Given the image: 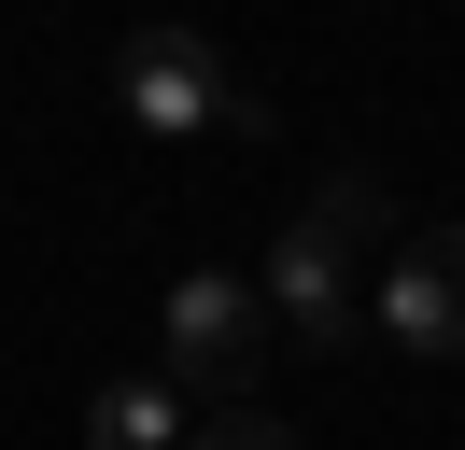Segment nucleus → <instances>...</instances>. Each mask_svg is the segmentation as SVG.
I'll return each mask as SVG.
<instances>
[{
    "instance_id": "1",
    "label": "nucleus",
    "mask_w": 465,
    "mask_h": 450,
    "mask_svg": "<svg viewBox=\"0 0 465 450\" xmlns=\"http://www.w3.org/2000/svg\"><path fill=\"white\" fill-rule=\"evenodd\" d=\"M395 225V197L367 183V169H339V183H311V211L282 225V253H268V324L296 338V352H352L367 338V240Z\"/></svg>"
},
{
    "instance_id": "2",
    "label": "nucleus",
    "mask_w": 465,
    "mask_h": 450,
    "mask_svg": "<svg viewBox=\"0 0 465 450\" xmlns=\"http://www.w3.org/2000/svg\"><path fill=\"white\" fill-rule=\"evenodd\" d=\"M114 99L142 141H268V99L226 71L212 28H127L114 43Z\"/></svg>"
},
{
    "instance_id": "3",
    "label": "nucleus",
    "mask_w": 465,
    "mask_h": 450,
    "mask_svg": "<svg viewBox=\"0 0 465 450\" xmlns=\"http://www.w3.org/2000/svg\"><path fill=\"white\" fill-rule=\"evenodd\" d=\"M268 281H240V268H183L170 281V309H155V352H170V380L183 394H212V408H240L254 394V366H268Z\"/></svg>"
},
{
    "instance_id": "4",
    "label": "nucleus",
    "mask_w": 465,
    "mask_h": 450,
    "mask_svg": "<svg viewBox=\"0 0 465 450\" xmlns=\"http://www.w3.org/2000/svg\"><path fill=\"white\" fill-rule=\"evenodd\" d=\"M381 338L409 366H465V225H423L381 268Z\"/></svg>"
},
{
    "instance_id": "5",
    "label": "nucleus",
    "mask_w": 465,
    "mask_h": 450,
    "mask_svg": "<svg viewBox=\"0 0 465 450\" xmlns=\"http://www.w3.org/2000/svg\"><path fill=\"white\" fill-rule=\"evenodd\" d=\"M183 436H198V422H183V380H170V366H155V380L127 366V380L85 394V450H183Z\"/></svg>"
},
{
    "instance_id": "6",
    "label": "nucleus",
    "mask_w": 465,
    "mask_h": 450,
    "mask_svg": "<svg viewBox=\"0 0 465 450\" xmlns=\"http://www.w3.org/2000/svg\"><path fill=\"white\" fill-rule=\"evenodd\" d=\"M183 450H296V422L240 394V408H212V422H198V436H183Z\"/></svg>"
}]
</instances>
